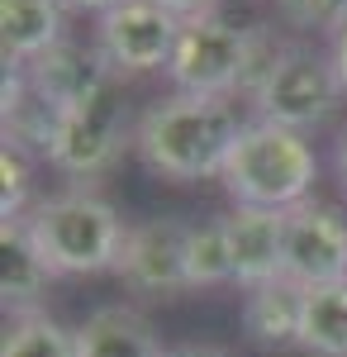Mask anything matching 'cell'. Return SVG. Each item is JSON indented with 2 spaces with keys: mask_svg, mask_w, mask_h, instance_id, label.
<instances>
[{
  "mask_svg": "<svg viewBox=\"0 0 347 357\" xmlns=\"http://www.w3.org/2000/svg\"><path fill=\"white\" fill-rule=\"evenodd\" d=\"M186 238H190V224H181V220L134 224L129 238H124L119 262H114L119 281L129 291H138V296H176V291H186L190 286Z\"/></svg>",
  "mask_w": 347,
  "mask_h": 357,
  "instance_id": "9c48e42d",
  "label": "cell"
},
{
  "mask_svg": "<svg viewBox=\"0 0 347 357\" xmlns=\"http://www.w3.org/2000/svg\"><path fill=\"white\" fill-rule=\"evenodd\" d=\"M186 276H190V286H219V281H233V243H229V220L190 224V238H186Z\"/></svg>",
  "mask_w": 347,
  "mask_h": 357,
  "instance_id": "d6986e66",
  "label": "cell"
},
{
  "mask_svg": "<svg viewBox=\"0 0 347 357\" xmlns=\"http://www.w3.org/2000/svg\"><path fill=\"white\" fill-rule=\"evenodd\" d=\"M300 348L314 357H347V281L304 286Z\"/></svg>",
  "mask_w": 347,
  "mask_h": 357,
  "instance_id": "e0dca14e",
  "label": "cell"
},
{
  "mask_svg": "<svg viewBox=\"0 0 347 357\" xmlns=\"http://www.w3.org/2000/svg\"><path fill=\"white\" fill-rule=\"evenodd\" d=\"M48 257L38 252L33 234L24 220H5L0 224V301L15 314H33V305L43 301L48 281H53Z\"/></svg>",
  "mask_w": 347,
  "mask_h": 357,
  "instance_id": "4fadbf2b",
  "label": "cell"
},
{
  "mask_svg": "<svg viewBox=\"0 0 347 357\" xmlns=\"http://www.w3.org/2000/svg\"><path fill=\"white\" fill-rule=\"evenodd\" d=\"M62 0H0V43L5 62L24 67L62 38Z\"/></svg>",
  "mask_w": 347,
  "mask_h": 357,
  "instance_id": "2e32d148",
  "label": "cell"
},
{
  "mask_svg": "<svg viewBox=\"0 0 347 357\" xmlns=\"http://www.w3.org/2000/svg\"><path fill=\"white\" fill-rule=\"evenodd\" d=\"M124 100H119V77H109L100 91H91L86 100L62 110L53 153L48 162L67 176H100L114 158L124 153Z\"/></svg>",
  "mask_w": 347,
  "mask_h": 357,
  "instance_id": "8992f818",
  "label": "cell"
},
{
  "mask_svg": "<svg viewBox=\"0 0 347 357\" xmlns=\"http://www.w3.org/2000/svg\"><path fill=\"white\" fill-rule=\"evenodd\" d=\"M181 38V15L153 0H124L100 15V53L114 72H162L171 67Z\"/></svg>",
  "mask_w": 347,
  "mask_h": 357,
  "instance_id": "52a82bcc",
  "label": "cell"
},
{
  "mask_svg": "<svg viewBox=\"0 0 347 357\" xmlns=\"http://www.w3.org/2000/svg\"><path fill=\"white\" fill-rule=\"evenodd\" d=\"M343 77H338V62L323 57L309 43H286L281 57L267 67V77L252 86V110L257 119L271 124H286L295 134H309L333 119L338 100H343Z\"/></svg>",
  "mask_w": 347,
  "mask_h": 357,
  "instance_id": "277c9868",
  "label": "cell"
},
{
  "mask_svg": "<svg viewBox=\"0 0 347 357\" xmlns=\"http://www.w3.org/2000/svg\"><path fill=\"white\" fill-rule=\"evenodd\" d=\"M300 314H304V286L291 276H276L267 286H252L242 301V333L262 353H286L300 348Z\"/></svg>",
  "mask_w": 347,
  "mask_h": 357,
  "instance_id": "7c38bea8",
  "label": "cell"
},
{
  "mask_svg": "<svg viewBox=\"0 0 347 357\" xmlns=\"http://www.w3.org/2000/svg\"><path fill=\"white\" fill-rule=\"evenodd\" d=\"M81 357H167L153 324L129 305H105L77 329Z\"/></svg>",
  "mask_w": 347,
  "mask_h": 357,
  "instance_id": "9a60e30c",
  "label": "cell"
},
{
  "mask_svg": "<svg viewBox=\"0 0 347 357\" xmlns=\"http://www.w3.org/2000/svg\"><path fill=\"white\" fill-rule=\"evenodd\" d=\"M333 62H338V77L347 86V24L338 29V38H333Z\"/></svg>",
  "mask_w": 347,
  "mask_h": 357,
  "instance_id": "cb8c5ba5",
  "label": "cell"
},
{
  "mask_svg": "<svg viewBox=\"0 0 347 357\" xmlns=\"http://www.w3.org/2000/svg\"><path fill=\"white\" fill-rule=\"evenodd\" d=\"M62 5H72V10H114V5H124V0H62Z\"/></svg>",
  "mask_w": 347,
  "mask_h": 357,
  "instance_id": "d4e9b609",
  "label": "cell"
},
{
  "mask_svg": "<svg viewBox=\"0 0 347 357\" xmlns=\"http://www.w3.org/2000/svg\"><path fill=\"white\" fill-rule=\"evenodd\" d=\"M24 77L53 105H77V100H86L91 91H100V86L109 82V77H119L114 67L105 62V53L100 48H86V43H72V38H57L48 53H38L33 62H24Z\"/></svg>",
  "mask_w": 347,
  "mask_h": 357,
  "instance_id": "8fae6325",
  "label": "cell"
},
{
  "mask_svg": "<svg viewBox=\"0 0 347 357\" xmlns=\"http://www.w3.org/2000/svg\"><path fill=\"white\" fill-rule=\"evenodd\" d=\"M286 276L295 286L347 281V220L333 205L300 200L286 210Z\"/></svg>",
  "mask_w": 347,
  "mask_h": 357,
  "instance_id": "ba28073f",
  "label": "cell"
},
{
  "mask_svg": "<svg viewBox=\"0 0 347 357\" xmlns=\"http://www.w3.org/2000/svg\"><path fill=\"white\" fill-rule=\"evenodd\" d=\"M238 110L224 96H167L138 119V158L167 181H200L224 176L229 153L238 143Z\"/></svg>",
  "mask_w": 347,
  "mask_h": 357,
  "instance_id": "6da1fadb",
  "label": "cell"
},
{
  "mask_svg": "<svg viewBox=\"0 0 347 357\" xmlns=\"http://www.w3.org/2000/svg\"><path fill=\"white\" fill-rule=\"evenodd\" d=\"M229 243H233V281L238 286H267L286 276V210H257L238 205L229 215Z\"/></svg>",
  "mask_w": 347,
  "mask_h": 357,
  "instance_id": "30bf717a",
  "label": "cell"
},
{
  "mask_svg": "<svg viewBox=\"0 0 347 357\" xmlns=\"http://www.w3.org/2000/svg\"><path fill=\"white\" fill-rule=\"evenodd\" d=\"M167 357H233V353L210 348V343H186V348H167Z\"/></svg>",
  "mask_w": 347,
  "mask_h": 357,
  "instance_id": "603a6c76",
  "label": "cell"
},
{
  "mask_svg": "<svg viewBox=\"0 0 347 357\" xmlns=\"http://www.w3.org/2000/svg\"><path fill=\"white\" fill-rule=\"evenodd\" d=\"M276 10H281V20L295 29H328V33H338L347 24V0H276Z\"/></svg>",
  "mask_w": 347,
  "mask_h": 357,
  "instance_id": "ffe728a7",
  "label": "cell"
},
{
  "mask_svg": "<svg viewBox=\"0 0 347 357\" xmlns=\"http://www.w3.org/2000/svg\"><path fill=\"white\" fill-rule=\"evenodd\" d=\"M338 172H343V186H347V129H343V138H338Z\"/></svg>",
  "mask_w": 347,
  "mask_h": 357,
  "instance_id": "484cf974",
  "label": "cell"
},
{
  "mask_svg": "<svg viewBox=\"0 0 347 357\" xmlns=\"http://www.w3.org/2000/svg\"><path fill=\"white\" fill-rule=\"evenodd\" d=\"M314 176H319V162H314L309 138L286 124H271V119H252V124H242L219 181L229 186L238 205L295 210L300 200H309Z\"/></svg>",
  "mask_w": 347,
  "mask_h": 357,
  "instance_id": "7a4b0ae2",
  "label": "cell"
},
{
  "mask_svg": "<svg viewBox=\"0 0 347 357\" xmlns=\"http://www.w3.org/2000/svg\"><path fill=\"white\" fill-rule=\"evenodd\" d=\"M153 5H162V10H171V15H200V10H210V0H153Z\"/></svg>",
  "mask_w": 347,
  "mask_h": 357,
  "instance_id": "7402d4cb",
  "label": "cell"
},
{
  "mask_svg": "<svg viewBox=\"0 0 347 357\" xmlns=\"http://www.w3.org/2000/svg\"><path fill=\"white\" fill-rule=\"evenodd\" d=\"M29 195V153H20L15 143L0 148V215L5 220H20Z\"/></svg>",
  "mask_w": 347,
  "mask_h": 357,
  "instance_id": "44dd1931",
  "label": "cell"
},
{
  "mask_svg": "<svg viewBox=\"0 0 347 357\" xmlns=\"http://www.w3.org/2000/svg\"><path fill=\"white\" fill-rule=\"evenodd\" d=\"M0 357H81V338H77V329L57 324L53 314L33 310V314H20L5 329Z\"/></svg>",
  "mask_w": 347,
  "mask_h": 357,
  "instance_id": "ac0fdd59",
  "label": "cell"
},
{
  "mask_svg": "<svg viewBox=\"0 0 347 357\" xmlns=\"http://www.w3.org/2000/svg\"><path fill=\"white\" fill-rule=\"evenodd\" d=\"M247 48H252V29H238L233 20H224L219 10L186 15L167 77L186 96H224L229 100L233 91H242Z\"/></svg>",
  "mask_w": 347,
  "mask_h": 357,
  "instance_id": "5b68a950",
  "label": "cell"
},
{
  "mask_svg": "<svg viewBox=\"0 0 347 357\" xmlns=\"http://www.w3.org/2000/svg\"><path fill=\"white\" fill-rule=\"evenodd\" d=\"M62 105H53L38 86L24 77V67L5 72V143H15L20 153H53Z\"/></svg>",
  "mask_w": 347,
  "mask_h": 357,
  "instance_id": "5bb4252c",
  "label": "cell"
},
{
  "mask_svg": "<svg viewBox=\"0 0 347 357\" xmlns=\"http://www.w3.org/2000/svg\"><path fill=\"white\" fill-rule=\"evenodd\" d=\"M24 224L57 276L109 272L119 262V252H124V238H129L119 210L91 191L48 195V200H38L29 210Z\"/></svg>",
  "mask_w": 347,
  "mask_h": 357,
  "instance_id": "3957f363",
  "label": "cell"
}]
</instances>
